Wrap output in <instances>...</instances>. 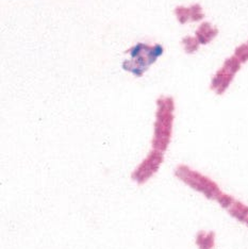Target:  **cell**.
I'll return each instance as SVG.
<instances>
[{"label": "cell", "instance_id": "1", "mask_svg": "<svg viewBox=\"0 0 248 249\" xmlns=\"http://www.w3.org/2000/svg\"><path fill=\"white\" fill-rule=\"evenodd\" d=\"M176 104L172 96L162 95L156 101L154 134L151 148L166 152L171 145L174 132Z\"/></svg>", "mask_w": 248, "mask_h": 249}, {"label": "cell", "instance_id": "2", "mask_svg": "<svg viewBox=\"0 0 248 249\" xmlns=\"http://www.w3.org/2000/svg\"><path fill=\"white\" fill-rule=\"evenodd\" d=\"M127 53L130 58L123 62V70L131 72L135 77H142L164 53V48L161 44H155L151 46L140 42L129 49Z\"/></svg>", "mask_w": 248, "mask_h": 249}, {"label": "cell", "instance_id": "3", "mask_svg": "<svg viewBox=\"0 0 248 249\" xmlns=\"http://www.w3.org/2000/svg\"><path fill=\"white\" fill-rule=\"evenodd\" d=\"M174 175L188 188L201 194L209 200L216 201L218 197L224 193L222 189L219 188V185L213 179L196 171V169H193L189 165H185V164L177 165L174 171Z\"/></svg>", "mask_w": 248, "mask_h": 249}, {"label": "cell", "instance_id": "4", "mask_svg": "<svg viewBox=\"0 0 248 249\" xmlns=\"http://www.w3.org/2000/svg\"><path fill=\"white\" fill-rule=\"evenodd\" d=\"M242 65L243 64L233 54L225 60L221 69L211 78L210 89L212 92L217 96H223L226 93L231 83L233 82L236 73L241 71Z\"/></svg>", "mask_w": 248, "mask_h": 249}, {"label": "cell", "instance_id": "5", "mask_svg": "<svg viewBox=\"0 0 248 249\" xmlns=\"http://www.w3.org/2000/svg\"><path fill=\"white\" fill-rule=\"evenodd\" d=\"M165 152L156 150L151 148L143 161L135 167L131 174V179L133 182L139 185L147 183L157 173L160 171L163 162L165 159Z\"/></svg>", "mask_w": 248, "mask_h": 249}, {"label": "cell", "instance_id": "6", "mask_svg": "<svg viewBox=\"0 0 248 249\" xmlns=\"http://www.w3.org/2000/svg\"><path fill=\"white\" fill-rule=\"evenodd\" d=\"M216 202L236 222L248 228V206L244 202L238 200L235 197L227 193H223L219 196Z\"/></svg>", "mask_w": 248, "mask_h": 249}, {"label": "cell", "instance_id": "7", "mask_svg": "<svg viewBox=\"0 0 248 249\" xmlns=\"http://www.w3.org/2000/svg\"><path fill=\"white\" fill-rule=\"evenodd\" d=\"M217 27L213 26L209 21H201L195 31V36L198 39L200 45H208L213 42L218 36Z\"/></svg>", "mask_w": 248, "mask_h": 249}, {"label": "cell", "instance_id": "8", "mask_svg": "<svg viewBox=\"0 0 248 249\" xmlns=\"http://www.w3.org/2000/svg\"><path fill=\"white\" fill-rule=\"evenodd\" d=\"M195 243L198 249H213L215 246V232L204 230L197 232Z\"/></svg>", "mask_w": 248, "mask_h": 249}, {"label": "cell", "instance_id": "9", "mask_svg": "<svg viewBox=\"0 0 248 249\" xmlns=\"http://www.w3.org/2000/svg\"><path fill=\"white\" fill-rule=\"evenodd\" d=\"M181 44L183 46V50L185 53L188 54H194L199 50V47L201 46L200 43L197 37L194 36H187L181 39Z\"/></svg>", "mask_w": 248, "mask_h": 249}, {"label": "cell", "instance_id": "10", "mask_svg": "<svg viewBox=\"0 0 248 249\" xmlns=\"http://www.w3.org/2000/svg\"><path fill=\"white\" fill-rule=\"evenodd\" d=\"M174 14L176 16V19L180 25H185L188 22H191V10L190 5L185 7V5H178L175 8Z\"/></svg>", "mask_w": 248, "mask_h": 249}, {"label": "cell", "instance_id": "11", "mask_svg": "<svg viewBox=\"0 0 248 249\" xmlns=\"http://www.w3.org/2000/svg\"><path fill=\"white\" fill-rule=\"evenodd\" d=\"M191 10V22H200L205 18V12L201 4L193 3L190 5Z\"/></svg>", "mask_w": 248, "mask_h": 249}, {"label": "cell", "instance_id": "12", "mask_svg": "<svg viewBox=\"0 0 248 249\" xmlns=\"http://www.w3.org/2000/svg\"><path fill=\"white\" fill-rule=\"evenodd\" d=\"M246 44H247V46H248V41H247V42H246Z\"/></svg>", "mask_w": 248, "mask_h": 249}]
</instances>
